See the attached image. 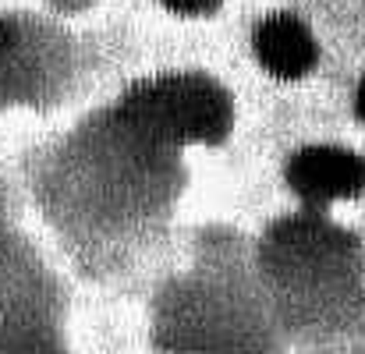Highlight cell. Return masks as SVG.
<instances>
[{"mask_svg": "<svg viewBox=\"0 0 365 354\" xmlns=\"http://www.w3.org/2000/svg\"><path fill=\"white\" fill-rule=\"evenodd\" d=\"M167 11L174 14H188V18H202V14H213L224 0H160Z\"/></svg>", "mask_w": 365, "mask_h": 354, "instance_id": "4", "label": "cell"}, {"mask_svg": "<svg viewBox=\"0 0 365 354\" xmlns=\"http://www.w3.org/2000/svg\"><path fill=\"white\" fill-rule=\"evenodd\" d=\"M355 114H359V120L365 124V78L359 82V93H355Z\"/></svg>", "mask_w": 365, "mask_h": 354, "instance_id": "5", "label": "cell"}, {"mask_svg": "<svg viewBox=\"0 0 365 354\" xmlns=\"http://www.w3.org/2000/svg\"><path fill=\"white\" fill-rule=\"evenodd\" d=\"M252 50H255V61L262 64V71H269L280 82L305 78L319 61V46H316L309 25L298 21L294 14H269L255 28Z\"/></svg>", "mask_w": 365, "mask_h": 354, "instance_id": "3", "label": "cell"}, {"mask_svg": "<svg viewBox=\"0 0 365 354\" xmlns=\"http://www.w3.org/2000/svg\"><path fill=\"white\" fill-rule=\"evenodd\" d=\"M121 118L149 138L213 145L231 131L235 103L220 82L178 71L131 85L121 100Z\"/></svg>", "mask_w": 365, "mask_h": 354, "instance_id": "1", "label": "cell"}, {"mask_svg": "<svg viewBox=\"0 0 365 354\" xmlns=\"http://www.w3.org/2000/svg\"><path fill=\"white\" fill-rule=\"evenodd\" d=\"M287 184L312 206L348 202L365 195V156L344 145H309L287 163Z\"/></svg>", "mask_w": 365, "mask_h": 354, "instance_id": "2", "label": "cell"}]
</instances>
